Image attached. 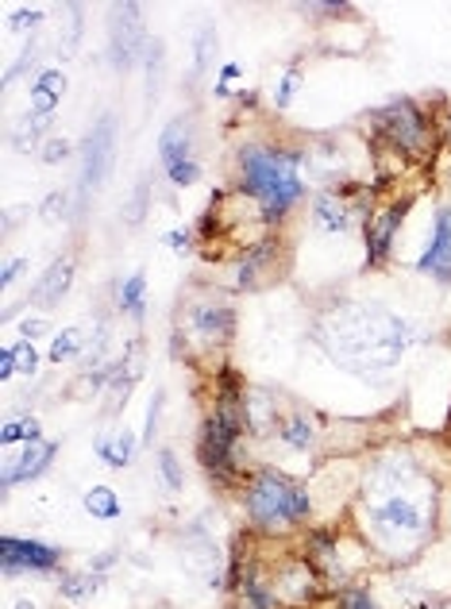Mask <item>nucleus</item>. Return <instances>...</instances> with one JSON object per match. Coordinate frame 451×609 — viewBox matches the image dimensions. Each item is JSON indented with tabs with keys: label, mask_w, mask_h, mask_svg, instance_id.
<instances>
[{
	"label": "nucleus",
	"mask_w": 451,
	"mask_h": 609,
	"mask_svg": "<svg viewBox=\"0 0 451 609\" xmlns=\"http://www.w3.org/2000/svg\"><path fill=\"white\" fill-rule=\"evenodd\" d=\"M155 467H159V478H162V486H167L170 494H182L185 471H182V460H178V451H174V448H162V451H159V460H155Z\"/></svg>",
	"instance_id": "28"
},
{
	"label": "nucleus",
	"mask_w": 451,
	"mask_h": 609,
	"mask_svg": "<svg viewBox=\"0 0 451 609\" xmlns=\"http://www.w3.org/2000/svg\"><path fill=\"white\" fill-rule=\"evenodd\" d=\"M150 32L139 4H112L109 9V63L120 74H127L135 63H143L150 50Z\"/></svg>",
	"instance_id": "9"
},
{
	"label": "nucleus",
	"mask_w": 451,
	"mask_h": 609,
	"mask_svg": "<svg viewBox=\"0 0 451 609\" xmlns=\"http://www.w3.org/2000/svg\"><path fill=\"white\" fill-rule=\"evenodd\" d=\"M216 58V32L213 24H201L198 43H193V74H205Z\"/></svg>",
	"instance_id": "30"
},
{
	"label": "nucleus",
	"mask_w": 451,
	"mask_h": 609,
	"mask_svg": "<svg viewBox=\"0 0 451 609\" xmlns=\"http://www.w3.org/2000/svg\"><path fill=\"white\" fill-rule=\"evenodd\" d=\"M86 509L97 521H116L124 506H120V494L112 490V486H93V490L86 494Z\"/></svg>",
	"instance_id": "27"
},
{
	"label": "nucleus",
	"mask_w": 451,
	"mask_h": 609,
	"mask_svg": "<svg viewBox=\"0 0 451 609\" xmlns=\"http://www.w3.org/2000/svg\"><path fill=\"white\" fill-rule=\"evenodd\" d=\"M12 609H40V606H35V601H32V598H20V601H16V606H12Z\"/></svg>",
	"instance_id": "46"
},
{
	"label": "nucleus",
	"mask_w": 451,
	"mask_h": 609,
	"mask_svg": "<svg viewBox=\"0 0 451 609\" xmlns=\"http://www.w3.org/2000/svg\"><path fill=\"white\" fill-rule=\"evenodd\" d=\"M86 351H89L86 328H63V332H55V340H50V363L55 366L74 363V359H86Z\"/></svg>",
	"instance_id": "24"
},
{
	"label": "nucleus",
	"mask_w": 451,
	"mask_h": 609,
	"mask_svg": "<svg viewBox=\"0 0 451 609\" xmlns=\"http://www.w3.org/2000/svg\"><path fill=\"white\" fill-rule=\"evenodd\" d=\"M297 89H301V70H297V66H290V70L282 74V81L274 86V109L278 112L290 109L293 97H297Z\"/></svg>",
	"instance_id": "32"
},
{
	"label": "nucleus",
	"mask_w": 451,
	"mask_h": 609,
	"mask_svg": "<svg viewBox=\"0 0 451 609\" xmlns=\"http://www.w3.org/2000/svg\"><path fill=\"white\" fill-rule=\"evenodd\" d=\"M58 455V443L55 440H32L20 448V455H4V471H0V486L12 490L20 483H35L40 475H47L50 463Z\"/></svg>",
	"instance_id": "17"
},
{
	"label": "nucleus",
	"mask_w": 451,
	"mask_h": 609,
	"mask_svg": "<svg viewBox=\"0 0 451 609\" xmlns=\"http://www.w3.org/2000/svg\"><path fill=\"white\" fill-rule=\"evenodd\" d=\"M251 436L247 428V386L232 371L216 382L213 409L205 413L198 432V460L216 483H236L239 478V448Z\"/></svg>",
	"instance_id": "4"
},
{
	"label": "nucleus",
	"mask_w": 451,
	"mask_h": 609,
	"mask_svg": "<svg viewBox=\"0 0 451 609\" xmlns=\"http://www.w3.org/2000/svg\"><path fill=\"white\" fill-rule=\"evenodd\" d=\"M274 440L282 443V448H290V451H313L317 448V440H320V428H317V420L309 417V413H285L282 420H278V428H274Z\"/></svg>",
	"instance_id": "19"
},
{
	"label": "nucleus",
	"mask_w": 451,
	"mask_h": 609,
	"mask_svg": "<svg viewBox=\"0 0 451 609\" xmlns=\"http://www.w3.org/2000/svg\"><path fill=\"white\" fill-rule=\"evenodd\" d=\"M182 563L190 575L201 578V586L216 590V586L228 583L232 575V560H224V552L216 548V540L208 537L205 529H190L182 540Z\"/></svg>",
	"instance_id": "14"
},
{
	"label": "nucleus",
	"mask_w": 451,
	"mask_h": 609,
	"mask_svg": "<svg viewBox=\"0 0 451 609\" xmlns=\"http://www.w3.org/2000/svg\"><path fill=\"white\" fill-rule=\"evenodd\" d=\"M24 270H27V259H24V255L9 259V262H4V274H0V285H4V290H9V285H16V278L24 274Z\"/></svg>",
	"instance_id": "42"
},
{
	"label": "nucleus",
	"mask_w": 451,
	"mask_h": 609,
	"mask_svg": "<svg viewBox=\"0 0 451 609\" xmlns=\"http://www.w3.org/2000/svg\"><path fill=\"white\" fill-rule=\"evenodd\" d=\"M232 336H236V309L228 305L224 293L201 290V293H193V297H185L182 328L174 332V351H178V343H182V348L193 343V348H201V351H221L232 343Z\"/></svg>",
	"instance_id": "7"
},
{
	"label": "nucleus",
	"mask_w": 451,
	"mask_h": 609,
	"mask_svg": "<svg viewBox=\"0 0 451 609\" xmlns=\"http://www.w3.org/2000/svg\"><path fill=\"white\" fill-rule=\"evenodd\" d=\"M32 440H43V425H40V417H12V420H4V428H0V443L4 448H12V443H32Z\"/></svg>",
	"instance_id": "26"
},
{
	"label": "nucleus",
	"mask_w": 451,
	"mask_h": 609,
	"mask_svg": "<svg viewBox=\"0 0 451 609\" xmlns=\"http://www.w3.org/2000/svg\"><path fill=\"white\" fill-rule=\"evenodd\" d=\"M16 379V356H12V348H0V382Z\"/></svg>",
	"instance_id": "43"
},
{
	"label": "nucleus",
	"mask_w": 451,
	"mask_h": 609,
	"mask_svg": "<svg viewBox=\"0 0 451 609\" xmlns=\"http://www.w3.org/2000/svg\"><path fill=\"white\" fill-rule=\"evenodd\" d=\"M356 532L371 555L405 567L436 537L440 525V483L405 448L379 451L367 460L356 486Z\"/></svg>",
	"instance_id": "1"
},
{
	"label": "nucleus",
	"mask_w": 451,
	"mask_h": 609,
	"mask_svg": "<svg viewBox=\"0 0 451 609\" xmlns=\"http://www.w3.org/2000/svg\"><path fill=\"white\" fill-rule=\"evenodd\" d=\"M336 609H379V601H374V594L367 586H348L336 598Z\"/></svg>",
	"instance_id": "36"
},
{
	"label": "nucleus",
	"mask_w": 451,
	"mask_h": 609,
	"mask_svg": "<svg viewBox=\"0 0 451 609\" xmlns=\"http://www.w3.org/2000/svg\"><path fill=\"white\" fill-rule=\"evenodd\" d=\"M43 16H47V12L43 9H20V12H12V32H32L35 24H43Z\"/></svg>",
	"instance_id": "39"
},
{
	"label": "nucleus",
	"mask_w": 451,
	"mask_h": 609,
	"mask_svg": "<svg viewBox=\"0 0 451 609\" xmlns=\"http://www.w3.org/2000/svg\"><path fill=\"white\" fill-rule=\"evenodd\" d=\"M278 247H282L278 232H267V236H259L255 244H247L244 251L236 255V262H232V285L251 293V290H259V285H267L270 278H278V270H282Z\"/></svg>",
	"instance_id": "13"
},
{
	"label": "nucleus",
	"mask_w": 451,
	"mask_h": 609,
	"mask_svg": "<svg viewBox=\"0 0 451 609\" xmlns=\"http://www.w3.org/2000/svg\"><path fill=\"white\" fill-rule=\"evenodd\" d=\"M371 127L386 143V150H394V155L413 162L432 159L436 147H440V124L413 97H390L382 109L371 112Z\"/></svg>",
	"instance_id": "6"
},
{
	"label": "nucleus",
	"mask_w": 451,
	"mask_h": 609,
	"mask_svg": "<svg viewBox=\"0 0 451 609\" xmlns=\"http://www.w3.org/2000/svg\"><path fill=\"white\" fill-rule=\"evenodd\" d=\"M50 120H55V116H40V112H27V116L20 120L16 132H12V143H16V147H35V143H40L43 135L50 132Z\"/></svg>",
	"instance_id": "29"
},
{
	"label": "nucleus",
	"mask_w": 451,
	"mask_h": 609,
	"mask_svg": "<svg viewBox=\"0 0 451 609\" xmlns=\"http://www.w3.org/2000/svg\"><path fill=\"white\" fill-rule=\"evenodd\" d=\"M270 578H274V590L285 609L313 606V601L320 598V590H325V578H320V571L313 567V560L305 552L278 560L274 567H270Z\"/></svg>",
	"instance_id": "10"
},
{
	"label": "nucleus",
	"mask_w": 451,
	"mask_h": 609,
	"mask_svg": "<svg viewBox=\"0 0 451 609\" xmlns=\"http://www.w3.org/2000/svg\"><path fill=\"white\" fill-rule=\"evenodd\" d=\"M112 162H116V116L104 112V116L89 127L86 147H81V201L109 182Z\"/></svg>",
	"instance_id": "11"
},
{
	"label": "nucleus",
	"mask_w": 451,
	"mask_h": 609,
	"mask_svg": "<svg viewBox=\"0 0 451 609\" xmlns=\"http://www.w3.org/2000/svg\"><path fill=\"white\" fill-rule=\"evenodd\" d=\"M159 162L162 174L178 190H190L201 182V159H198V139H193V120L174 116L159 135Z\"/></svg>",
	"instance_id": "8"
},
{
	"label": "nucleus",
	"mask_w": 451,
	"mask_h": 609,
	"mask_svg": "<svg viewBox=\"0 0 451 609\" xmlns=\"http://www.w3.org/2000/svg\"><path fill=\"white\" fill-rule=\"evenodd\" d=\"M143 66H147V97L155 101V97H159V86H162V66H167V63H162V43L159 40L150 43Z\"/></svg>",
	"instance_id": "31"
},
{
	"label": "nucleus",
	"mask_w": 451,
	"mask_h": 609,
	"mask_svg": "<svg viewBox=\"0 0 451 609\" xmlns=\"http://www.w3.org/2000/svg\"><path fill=\"white\" fill-rule=\"evenodd\" d=\"M135 451H139V440H135L127 428H112V432L97 436V460H101L104 467H112V471L132 467Z\"/></svg>",
	"instance_id": "20"
},
{
	"label": "nucleus",
	"mask_w": 451,
	"mask_h": 609,
	"mask_svg": "<svg viewBox=\"0 0 451 609\" xmlns=\"http://www.w3.org/2000/svg\"><path fill=\"white\" fill-rule=\"evenodd\" d=\"M428 609H451V598H440V601H432Z\"/></svg>",
	"instance_id": "47"
},
{
	"label": "nucleus",
	"mask_w": 451,
	"mask_h": 609,
	"mask_svg": "<svg viewBox=\"0 0 451 609\" xmlns=\"http://www.w3.org/2000/svg\"><path fill=\"white\" fill-rule=\"evenodd\" d=\"M309 150L293 143L251 139L236 147V193L262 216L267 228H278L305 201L309 182Z\"/></svg>",
	"instance_id": "3"
},
{
	"label": "nucleus",
	"mask_w": 451,
	"mask_h": 609,
	"mask_svg": "<svg viewBox=\"0 0 451 609\" xmlns=\"http://www.w3.org/2000/svg\"><path fill=\"white\" fill-rule=\"evenodd\" d=\"M66 74L58 70V66H47V70L35 74L32 81V112H40V116H55L58 112V101L66 97Z\"/></svg>",
	"instance_id": "21"
},
{
	"label": "nucleus",
	"mask_w": 451,
	"mask_h": 609,
	"mask_svg": "<svg viewBox=\"0 0 451 609\" xmlns=\"http://www.w3.org/2000/svg\"><path fill=\"white\" fill-rule=\"evenodd\" d=\"M50 332V320L47 317H24L20 320V340H40V336Z\"/></svg>",
	"instance_id": "41"
},
{
	"label": "nucleus",
	"mask_w": 451,
	"mask_h": 609,
	"mask_svg": "<svg viewBox=\"0 0 451 609\" xmlns=\"http://www.w3.org/2000/svg\"><path fill=\"white\" fill-rule=\"evenodd\" d=\"M413 270L432 278V282H440V285L451 282V201H440V205H436L432 236H428V244L420 247Z\"/></svg>",
	"instance_id": "16"
},
{
	"label": "nucleus",
	"mask_w": 451,
	"mask_h": 609,
	"mask_svg": "<svg viewBox=\"0 0 451 609\" xmlns=\"http://www.w3.org/2000/svg\"><path fill=\"white\" fill-rule=\"evenodd\" d=\"M70 155H74V147H70V139H66V135H47V139H43L40 159L47 162V167H63Z\"/></svg>",
	"instance_id": "34"
},
{
	"label": "nucleus",
	"mask_w": 451,
	"mask_h": 609,
	"mask_svg": "<svg viewBox=\"0 0 451 609\" xmlns=\"http://www.w3.org/2000/svg\"><path fill=\"white\" fill-rule=\"evenodd\" d=\"M116 309L143 320V313H147V274H143V270H135V274L116 282Z\"/></svg>",
	"instance_id": "23"
},
{
	"label": "nucleus",
	"mask_w": 451,
	"mask_h": 609,
	"mask_svg": "<svg viewBox=\"0 0 451 609\" xmlns=\"http://www.w3.org/2000/svg\"><path fill=\"white\" fill-rule=\"evenodd\" d=\"M278 405L270 394H262V390H247V428H251V436H274L278 428Z\"/></svg>",
	"instance_id": "22"
},
{
	"label": "nucleus",
	"mask_w": 451,
	"mask_h": 609,
	"mask_svg": "<svg viewBox=\"0 0 451 609\" xmlns=\"http://www.w3.org/2000/svg\"><path fill=\"white\" fill-rule=\"evenodd\" d=\"M244 514L259 537H285L313 521V490L309 483L285 475L274 467H259L244 478Z\"/></svg>",
	"instance_id": "5"
},
{
	"label": "nucleus",
	"mask_w": 451,
	"mask_h": 609,
	"mask_svg": "<svg viewBox=\"0 0 451 609\" xmlns=\"http://www.w3.org/2000/svg\"><path fill=\"white\" fill-rule=\"evenodd\" d=\"M66 208H70V193L66 190H58V193H50L47 201H43V221L47 224H55V221H66Z\"/></svg>",
	"instance_id": "38"
},
{
	"label": "nucleus",
	"mask_w": 451,
	"mask_h": 609,
	"mask_svg": "<svg viewBox=\"0 0 451 609\" xmlns=\"http://www.w3.org/2000/svg\"><path fill=\"white\" fill-rule=\"evenodd\" d=\"M405 208H409V201H386V205H374V213L363 221V262L371 270L386 267L390 255H394Z\"/></svg>",
	"instance_id": "12"
},
{
	"label": "nucleus",
	"mask_w": 451,
	"mask_h": 609,
	"mask_svg": "<svg viewBox=\"0 0 451 609\" xmlns=\"http://www.w3.org/2000/svg\"><path fill=\"white\" fill-rule=\"evenodd\" d=\"M147 213H150V185L139 182V185H135L132 198H127V205H124V221L127 224H139Z\"/></svg>",
	"instance_id": "35"
},
{
	"label": "nucleus",
	"mask_w": 451,
	"mask_h": 609,
	"mask_svg": "<svg viewBox=\"0 0 451 609\" xmlns=\"http://www.w3.org/2000/svg\"><path fill=\"white\" fill-rule=\"evenodd\" d=\"M162 244H167V251L185 255L193 247V232L190 228H170L167 236H162Z\"/></svg>",
	"instance_id": "40"
},
{
	"label": "nucleus",
	"mask_w": 451,
	"mask_h": 609,
	"mask_svg": "<svg viewBox=\"0 0 451 609\" xmlns=\"http://www.w3.org/2000/svg\"><path fill=\"white\" fill-rule=\"evenodd\" d=\"M101 586H104V575H97V571H89V567L58 578V594H63L66 601H89L93 594H101Z\"/></svg>",
	"instance_id": "25"
},
{
	"label": "nucleus",
	"mask_w": 451,
	"mask_h": 609,
	"mask_svg": "<svg viewBox=\"0 0 451 609\" xmlns=\"http://www.w3.org/2000/svg\"><path fill=\"white\" fill-rule=\"evenodd\" d=\"M313 340L328 351L332 363L367 382H382L405 356L413 332L397 313L379 301H336L320 313Z\"/></svg>",
	"instance_id": "2"
},
{
	"label": "nucleus",
	"mask_w": 451,
	"mask_h": 609,
	"mask_svg": "<svg viewBox=\"0 0 451 609\" xmlns=\"http://www.w3.org/2000/svg\"><path fill=\"white\" fill-rule=\"evenodd\" d=\"M120 563V552H104V555H97L93 563H89V571H97V575H104L109 567H116Z\"/></svg>",
	"instance_id": "44"
},
{
	"label": "nucleus",
	"mask_w": 451,
	"mask_h": 609,
	"mask_svg": "<svg viewBox=\"0 0 451 609\" xmlns=\"http://www.w3.org/2000/svg\"><path fill=\"white\" fill-rule=\"evenodd\" d=\"M0 567L4 575H47V571L63 567V548L43 544V540H0Z\"/></svg>",
	"instance_id": "15"
},
{
	"label": "nucleus",
	"mask_w": 451,
	"mask_h": 609,
	"mask_svg": "<svg viewBox=\"0 0 451 609\" xmlns=\"http://www.w3.org/2000/svg\"><path fill=\"white\" fill-rule=\"evenodd\" d=\"M162 409H167V394H162V390H155V394H150V405H147V420H143V440H147V443L159 436Z\"/></svg>",
	"instance_id": "37"
},
{
	"label": "nucleus",
	"mask_w": 451,
	"mask_h": 609,
	"mask_svg": "<svg viewBox=\"0 0 451 609\" xmlns=\"http://www.w3.org/2000/svg\"><path fill=\"white\" fill-rule=\"evenodd\" d=\"M70 285H74V259H55L47 267V274H40V282L32 285V305L55 309L58 301L70 293Z\"/></svg>",
	"instance_id": "18"
},
{
	"label": "nucleus",
	"mask_w": 451,
	"mask_h": 609,
	"mask_svg": "<svg viewBox=\"0 0 451 609\" xmlns=\"http://www.w3.org/2000/svg\"><path fill=\"white\" fill-rule=\"evenodd\" d=\"M12 356H16V374H24V379H35V374H40V351H35L32 340L12 343Z\"/></svg>",
	"instance_id": "33"
},
{
	"label": "nucleus",
	"mask_w": 451,
	"mask_h": 609,
	"mask_svg": "<svg viewBox=\"0 0 451 609\" xmlns=\"http://www.w3.org/2000/svg\"><path fill=\"white\" fill-rule=\"evenodd\" d=\"M236 78H244V66H239V63H224L221 66V81H224V86H232Z\"/></svg>",
	"instance_id": "45"
}]
</instances>
